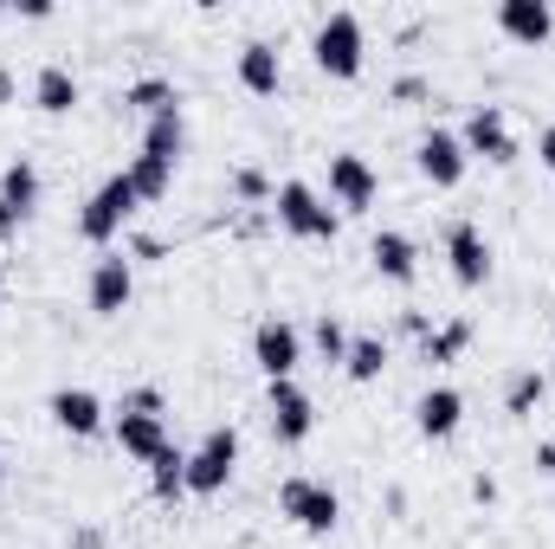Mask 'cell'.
Returning <instances> with one entry per match:
<instances>
[{"instance_id":"cell-30","label":"cell","mask_w":555,"mask_h":549,"mask_svg":"<svg viewBox=\"0 0 555 549\" xmlns=\"http://www.w3.org/2000/svg\"><path fill=\"white\" fill-rule=\"evenodd\" d=\"M162 408H168L162 388H130V395H124V413H149V420H162Z\"/></svg>"},{"instance_id":"cell-2","label":"cell","mask_w":555,"mask_h":549,"mask_svg":"<svg viewBox=\"0 0 555 549\" xmlns=\"http://www.w3.org/2000/svg\"><path fill=\"white\" fill-rule=\"evenodd\" d=\"M272 214H278V227H284L291 240H336V233H343L336 207H323V194H317L310 181H284V188H272Z\"/></svg>"},{"instance_id":"cell-4","label":"cell","mask_w":555,"mask_h":549,"mask_svg":"<svg viewBox=\"0 0 555 549\" xmlns=\"http://www.w3.org/2000/svg\"><path fill=\"white\" fill-rule=\"evenodd\" d=\"M233 472H240V426H214V433L188 452V491H194V498H214V491L233 485Z\"/></svg>"},{"instance_id":"cell-32","label":"cell","mask_w":555,"mask_h":549,"mask_svg":"<svg viewBox=\"0 0 555 549\" xmlns=\"http://www.w3.org/2000/svg\"><path fill=\"white\" fill-rule=\"evenodd\" d=\"M537 162L555 175V124H550V130H537Z\"/></svg>"},{"instance_id":"cell-1","label":"cell","mask_w":555,"mask_h":549,"mask_svg":"<svg viewBox=\"0 0 555 549\" xmlns=\"http://www.w3.org/2000/svg\"><path fill=\"white\" fill-rule=\"evenodd\" d=\"M310 52H317V72H323V78L349 85V78H362V59H369V33H362V20L343 7V13H330V20L317 26Z\"/></svg>"},{"instance_id":"cell-5","label":"cell","mask_w":555,"mask_h":549,"mask_svg":"<svg viewBox=\"0 0 555 549\" xmlns=\"http://www.w3.org/2000/svg\"><path fill=\"white\" fill-rule=\"evenodd\" d=\"M137 207H142V201H137V188H130V175H111V181H104V188L85 201V214H78V233H85L91 246H111Z\"/></svg>"},{"instance_id":"cell-25","label":"cell","mask_w":555,"mask_h":549,"mask_svg":"<svg viewBox=\"0 0 555 549\" xmlns=\"http://www.w3.org/2000/svg\"><path fill=\"white\" fill-rule=\"evenodd\" d=\"M124 175H130L137 201H162V194L175 188V168H168V162H155V155H142V149H137V162H130Z\"/></svg>"},{"instance_id":"cell-34","label":"cell","mask_w":555,"mask_h":549,"mask_svg":"<svg viewBox=\"0 0 555 549\" xmlns=\"http://www.w3.org/2000/svg\"><path fill=\"white\" fill-rule=\"evenodd\" d=\"M401 330H408V336H426L433 323H426V310H401Z\"/></svg>"},{"instance_id":"cell-8","label":"cell","mask_w":555,"mask_h":549,"mask_svg":"<svg viewBox=\"0 0 555 549\" xmlns=\"http://www.w3.org/2000/svg\"><path fill=\"white\" fill-rule=\"evenodd\" d=\"M459 142H465V155H485V162H498V168H511V162L524 155L498 104H478V111L465 117V130H459Z\"/></svg>"},{"instance_id":"cell-14","label":"cell","mask_w":555,"mask_h":549,"mask_svg":"<svg viewBox=\"0 0 555 549\" xmlns=\"http://www.w3.org/2000/svg\"><path fill=\"white\" fill-rule=\"evenodd\" d=\"M498 33L517 46H543L555 33V7L550 0H498Z\"/></svg>"},{"instance_id":"cell-28","label":"cell","mask_w":555,"mask_h":549,"mask_svg":"<svg viewBox=\"0 0 555 549\" xmlns=\"http://www.w3.org/2000/svg\"><path fill=\"white\" fill-rule=\"evenodd\" d=\"M310 336H317V356H323V362H343V356H349V330H343L336 317H317Z\"/></svg>"},{"instance_id":"cell-27","label":"cell","mask_w":555,"mask_h":549,"mask_svg":"<svg viewBox=\"0 0 555 549\" xmlns=\"http://www.w3.org/2000/svg\"><path fill=\"white\" fill-rule=\"evenodd\" d=\"M168 104H181V91H175L168 78H137V85L124 91V111H137V117H155V111H168Z\"/></svg>"},{"instance_id":"cell-10","label":"cell","mask_w":555,"mask_h":549,"mask_svg":"<svg viewBox=\"0 0 555 549\" xmlns=\"http://www.w3.org/2000/svg\"><path fill=\"white\" fill-rule=\"evenodd\" d=\"M85 297H91V310H98V317H124V310H130V297H137V266H130L124 253H104V259L91 266Z\"/></svg>"},{"instance_id":"cell-24","label":"cell","mask_w":555,"mask_h":549,"mask_svg":"<svg viewBox=\"0 0 555 549\" xmlns=\"http://www.w3.org/2000/svg\"><path fill=\"white\" fill-rule=\"evenodd\" d=\"M149 491H155V498H181V491H188V452H181V446H162V452L149 459Z\"/></svg>"},{"instance_id":"cell-17","label":"cell","mask_w":555,"mask_h":549,"mask_svg":"<svg viewBox=\"0 0 555 549\" xmlns=\"http://www.w3.org/2000/svg\"><path fill=\"white\" fill-rule=\"evenodd\" d=\"M459 420H465V395H459V388H426V395H420V408H414L420 439H452Z\"/></svg>"},{"instance_id":"cell-36","label":"cell","mask_w":555,"mask_h":549,"mask_svg":"<svg viewBox=\"0 0 555 549\" xmlns=\"http://www.w3.org/2000/svg\"><path fill=\"white\" fill-rule=\"evenodd\" d=\"M72 549H104V537H98V531H78V544Z\"/></svg>"},{"instance_id":"cell-13","label":"cell","mask_w":555,"mask_h":549,"mask_svg":"<svg viewBox=\"0 0 555 549\" xmlns=\"http://www.w3.org/2000/svg\"><path fill=\"white\" fill-rule=\"evenodd\" d=\"M33 207H39V168H33L26 155H13V162L0 168V240H7Z\"/></svg>"},{"instance_id":"cell-37","label":"cell","mask_w":555,"mask_h":549,"mask_svg":"<svg viewBox=\"0 0 555 549\" xmlns=\"http://www.w3.org/2000/svg\"><path fill=\"white\" fill-rule=\"evenodd\" d=\"M0 104H13V72L0 65Z\"/></svg>"},{"instance_id":"cell-7","label":"cell","mask_w":555,"mask_h":549,"mask_svg":"<svg viewBox=\"0 0 555 549\" xmlns=\"http://www.w3.org/2000/svg\"><path fill=\"white\" fill-rule=\"evenodd\" d=\"M253 362L266 369V382H291L297 362H304V336H297V323L266 317V323L253 330Z\"/></svg>"},{"instance_id":"cell-9","label":"cell","mask_w":555,"mask_h":549,"mask_svg":"<svg viewBox=\"0 0 555 549\" xmlns=\"http://www.w3.org/2000/svg\"><path fill=\"white\" fill-rule=\"evenodd\" d=\"M446 266H452V278L465 291H478L491 278V240L478 233V220H452L446 227Z\"/></svg>"},{"instance_id":"cell-38","label":"cell","mask_w":555,"mask_h":549,"mask_svg":"<svg viewBox=\"0 0 555 549\" xmlns=\"http://www.w3.org/2000/svg\"><path fill=\"white\" fill-rule=\"evenodd\" d=\"M0 491H7V465H0Z\"/></svg>"},{"instance_id":"cell-20","label":"cell","mask_w":555,"mask_h":549,"mask_svg":"<svg viewBox=\"0 0 555 549\" xmlns=\"http://www.w3.org/2000/svg\"><path fill=\"white\" fill-rule=\"evenodd\" d=\"M33 104H39L46 117H72V111H78V78H72L65 65H39V72H33Z\"/></svg>"},{"instance_id":"cell-26","label":"cell","mask_w":555,"mask_h":549,"mask_svg":"<svg viewBox=\"0 0 555 549\" xmlns=\"http://www.w3.org/2000/svg\"><path fill=\"white\" fill-rule=\"evenodd\" d=\"M543 388H550V382H543L537 369H517V375L504 382V413H511V420L537 413V408H543Z\"/></svg>"},{"instance_id":"cell-35","label":"cell","mask_w":555,"mask_h":549,"mask_svg":"<svg viewBox=\"0 0 555 549\" xmlns=\"http://www.w3.org/2000/svg\"><path fill=\"white\" fill-rule=\"evenodd\" d=\"M537 472H550V478H555V439H543V446H537Z\"/></svg>"},{"instance_id":"cell-31","label":"cell","mask_w":555,"mask_h":549,"mask_svg":"<svg viewBox=\"0 0 555 549\" xmlns=\"http://www.w3.org/2000/svg\"><path fill=\"white\" fill-rule=\"evenodd\" d=\"M388 98H395V104H420V98H426V78H420V72L395 78V91H388Z\"/></svg>"},{"instance_id":"cell-21","label":"cell","mask_w":555,"mask_h":549,"mask_svg":"<svg viewBox=\"0 0 555 549\" xmlns=\"http://www.w3.org/2000/svg\"><path fill=\"white\" fill-rule=\"evenodd\" d=\"M117 446H124L130 459L149 465V459L168 446V426H162V420H149V413H117Z\"/></svg>"},{"instance_id":"cell-33","label":"cell","mask_w":555,"mask_h":549,"mask_svg":"<svg viewBox=\"0 0 555 549\" xmlns=\"http://www.w3.org/2000/svg\"><path fill=\"white\" fill-rule=\"evenodd\" d=\"M472 498H478V505H498V478H491V472H478V478H472Z\"/></svg>"},{"instance_id":"cell-23","label":"cell","mask_w":555,"mask_h":549,"mask_svg":"<svg viewBox=\"0 0 555 549\" xmlns=\"http://www.w3.org/2000/svg\"><path fill=\"white\" fill-rule=\"evenodd\" d=\"M382 369H388V343H382V336H349L343 375H349V382H382Z\"/></svg>"},{"instance_id":"cell-19","label":"cell","mask_w":555,"mask_h":549,"mask_svg":"<svg viewBox=\"0 0 555 549\" xmlns=\"http://www.w3.org/2000/svg\"><path fill=\"white\" fill-rule=\"evenodd\" d=\"M181 149H188V124H181V104H168V111L149 117V130H142V155L181 168Z\"/></svg>"},{"instance_id":"cell-29","label":"cell","mask_w":555,"mask_h":549,"mask_svg":"<svg viewBox=\"0 0 555 549\" xmlns=\"http://www.w3.org/2000/svg\"><path fill=\"white\" fill-rule=\"evenodd\" d=\"M233 194H240V201H272L266 168H240V175H233Z\"/></svg>"},{"instance_id":"cell-18","label":"cell","mask_w":555,"mask_h":549,"mask_svg":"<svg viewBox=\"0 0 555 549\" xmlns=\"http://www.w3.org/2000/svg\"><path fill=\"white\" fill-rule=\"evenodd\" d=\"M240 85H246L253 98H278L284 65H278V46H272V39H246V46H240Z\"/></svg>"},{"instance_id":"cell-22","label":"cell","mask_w":555,"mask_h":549,"mask_svg":"<svg viewBox=\"0 0 555 549\" xmlns=\"http://www.w3.org/2000/svg\"><path fill=\"white\" fill-rule=\"evenodd\" d=\"M465 349H472V317H452V323H439V330L420 336V362H439V369L459 362Z\"/></svg>"},{"instance_id":"cell-39","label":"cell","mask_w":555,"mask_h":549,"mask_svg":"<svg viewBox=\"0 0 555 549\" xmlns=\"http://www.w3.org/2000/svg\"><path fill=\"white\" fill-rule=\"evenodd\" d=\"M0 291H7V272H0Z\"/></svg>"},{"instance_id":"cell-6","label":"cell","mask_w":555,"mask_h":549,"mask_svg":"<svg viewBox=\"0 0 555 549\" xmlns=\"http://www.w3.org/2000/svg\"><path fill=\"white\" fill-rule=\"evenodd\" d=\"M266 420H272L278 446H304V439L317 433V401H310L297 382H272V388H266Z\"/></svg>"},{"instance_id":"cell-12","label":"cell","mask_w":555,"mask_h":549,"mask_svg":"<svg viewBox=\"0 0 555 549\" xmlns=\"http://www.w3.org/2000/svg\"><path fill=\"white\" fill-rule=\"evenodd\" d=\"M414 162H420V175L433 181V188H459L465 181V142H459V130H426L414 149Z\"/></svg>"},{"instance_id":"cell-11","label":"cell","mask_w":555,"mask_h":549,"mask_svg":"<svg viewBox=\"0 0 555 549\" xmlns=\"http://www.w3.org/2000/svg\"><path fill=\"white\" fill-rule=\"evenodd\" d=\"M330 194L343 201V214H369L375 194H382V181H375V168L356 149H343V155H330Z\"/></svg>"},{"instance_id":"cell-16","label":"cell","mask_w":555,"mask_h":549,"mask_svg":"<svg viewBox=\"0 0 555 549\" xmlns=\"http://www.w3.org/2000/svg\"><path fill=\"white\" fill-rule=\"evenodd\" d=\"M369 259H375V272L388 278V284H414L420 278V246L408 233H395V227L369 240Z\"/></svg>"},{"instance_id":"cell-3","label":"cell","mask_w":555,"mask_h":549,"mask_svg":"<svg viewBox=\"0 0 555 549\" xmlns=\"http://www.w3.org/2000/svg\"><path fill=\"white\" fill-rule=\"evenodd\" d=\"M278 511L304 531V537H330L343 524V498L323 485V478H284L278 485Z\"/></svg>"},{"instance_id":"cell-15","label":"cell","mask_w":555,"mask_h":549,"mask_svg":"<svg viewBox=\"0 0 555 549\" xmlns=\"http://www.w3.org/2000/svg\"><path fill=\"white\" fill-rule=\"evenodd\" d=\"M46 413L59 420V433H72V439H91V433H104V401L91 395V388H59Z\"/></svg>"}]
</instances>
